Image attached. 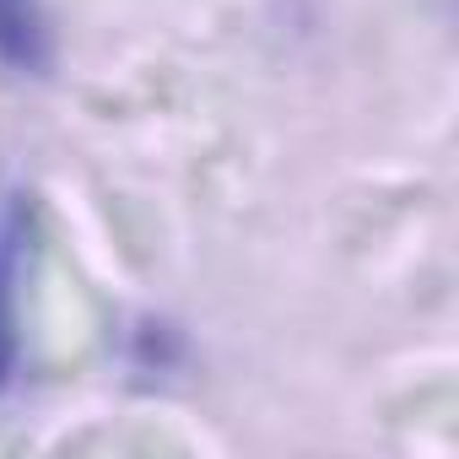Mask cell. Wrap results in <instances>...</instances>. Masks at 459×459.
I'll return each instance as SVG.
<instances>
[{
  "instance_id": "1",
  "label": "cell",
  "mask_w": 459,
  "mask_h": 459,
  "mask_svg": "<svg viewBox=\"0 0 459 459\" xmlns=\"http://www.w3.org/2000/svg\"><path fill=\"white\" fill-rule=\"evenodd\" d=\"M22 244H28V216L12 200L0 211V384L12 378L17 362V276H22Z\"/></svg>"
},
{
  "instance_id": "2",
  "label": "cell",
  "mask_w": 459,
  "mask_h": 459,
  "mask_svg": "<svg viewBox=\"0 0 459 459\" xmlns=\"http://www.w3.org/2000/svg\"><path fill=\"white\" fill-rule=\"evenodd\" d=\"M49 55L39 0H0V60L12 71H39Z\"/></svg>"
}]
</instances>
